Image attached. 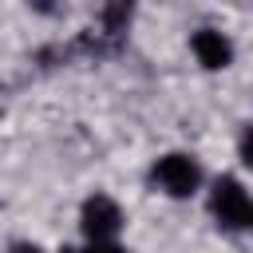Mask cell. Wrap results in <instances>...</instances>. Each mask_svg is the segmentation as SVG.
Instances as JSON below:
<instances>
[{
    "mask_svg": "<svg viewBox=\"0 0 253 253\" xmlns=\"http://www.w3.org/2000/svg\"><path fill=\"white\" fill-rule=\"evenodd\" d=\"M150 182L170 198H190L198 190V182H202V170H198V162L190 154H162L154 162V170H150Z\"/></svg>",
    "mask_w": 253,
    "mask_h": 253,
    "instance_id": "2",
    "label": "cell"
},
{
    "mask_svg": "<svg viewBox=\"0 0 253 253\" xmlns=\"http://www.w3.org/2000/svg\"><path fill=\"white\" fill-rule=\"evenodd\" d=\"M194 55H198V63L202 67H210V71H217V67H229V59H233V43L221 36V32H213V28H202V32H194Z\"/></svg>",
    "mask_w": 253,
    "mask_h": 253,
    "instance_id": "4",
    "label": "cell"
},
{
    "mask_svg": "<svg viewBox=\"0 0 253 253\" xmlns=\"http://www.w3.org/2000/svg\"><path fill=\"white\" fill-rule=\"evenodd\" d=\"M119 225H123V210L107 194H95L83 202V233L91 241H115Z\"/></svg>",
    "mask_w": 253,
    "mask_h": 253,
    "instance_id": "3",
    "label": "cell"
},
{
    "mask_svg": "<svg viewBox=\"0 0 253 253\" xmlns=\"http://www.w3.org/2000/svg\"><path fill=\"white\" fill-rule=\"evenodd\" d=\"M8 253H43V249H40V245H28V241H20V245H12Z\"/></svg>",
    "mask_w": 253,
    "mask_h": 253,
    "instance_id": "8",
    "label": "cell"
},
{
    "mask_svg": "<svg viewBox=\"0 0 253 253\" xmlns=\"http://www.w3.org/2000/svg\"><path fill=\"white\" fill-rule=\"evenodd\" d=\"M130 12H134V0H107V8H103V36L119 40L126 32V24H130Z\"/></svg>",
    "mask_w": 253,
    "mask_h": 253,
    "instance_id": "5",
    "label": "cell"
},
{
    "mask_svg": "<svg viewBox=\"0 0 253 253\" xmlns=\"http://www.w3.org/2000/svg\"><path fill=\"white\" fill-rule=\"evenodd\" d=\"M210 210L225 229H253V198L237 178H217L210 190Z\"/></svg>",
    "mask_w": 253,
    "mask_h": 253,
    "instance_id": "1",
    "label": "cell"
},
{
    "mask_svg": "<svg viewBox=\"0 0 253 253\" xmlns=\"http://www.w3.org/2000/svg\"><path fill=\"white\" fill-rule=\"evenodd\" d=\"M63 253H126V249H119L115 241H91L87 249H63Z\"/></svg>",
    "mask_w": 253,
    "mask_h": 253,
    "instance_id": "6",
    "label": "cell"
},
{
    "mask_svg": "<svg viewBox=\"0 0 253 253\" xmlns=\"http://www.w3.org/2000/svg\"><path fill=\"white\" fill-rule=\"evenodd\" d=\"M241 162H245V166H253V126H245V130H241Z\"/></svg>",
    "mask_w": 253,
    "mask_h": 253,
    "instance_id": "7",
    "label": "cell"
}]
</instances>
